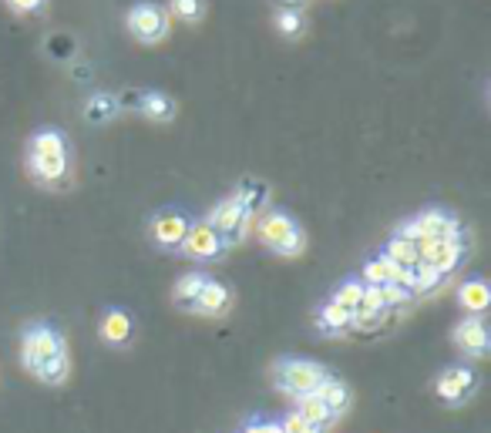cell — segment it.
Here are the masks:
<instances>
[{"label":"cell","mask_w":491,"mask_h":433,"mask_svg":"<svg viewBox=\"0 0 491 433\" xmlns=\"http://www.w3.org/2000/svg\"><path fill=\"white\" fill-rule=\"evenodd\" d=\"M31 175L44 185H58L68 175V141L61 131L44 128L31 138Z\"/></svg>","instance_id":"6da1fadb"},{"label":"cell","mask_w":491,"mask_h":433,"mask_svg":"<svg viewBox=\"0 0 491 433\" xmlns=\"http://www.w3.org/2000/svg\"><path fill=\"white\" fill-rule=\"evenodd\" d=\"M256 232L263 239V246H269L279 256H297L303 249V229L287 212H266L256 225Z\"/></svg>","instance_id":"7a4b0ae2"},{"label":"cell","mask_w":491,"mask_h":433,"mask_svg":"<svg viewBox=\"0 0 491 433\" xmlns=\"http://www.w3.org/2000/svg\"><path fill=\"white\" fill-rule=\"evenodd\" d=\"M326 376L330 373H326L320 363H313V360L287 356V360L276 363V383H279L283 393H289V397H307V393H313V390L324 383Z\"/></svg>","instance_id":"3957f363"},{"label":"cell","mask_w":491,"mask_h":433,"mask_svg":"<svg viewBox=\"0 0 491 433\" xmlns=\"http://www.w3.org/2000/svg\"><path fill=\"white\" fill-rule=\"evenodd\" d=\"M401 239L408 242H424V239H461V222H458L451 212L444 209H428L420 212L418 219H411L397 229Z\"/></svg>","instance_id":"277c9868"},{"label":"cell","mask_w":491,"mask_h":433,"mask_svg":"<svg viewBox=\"0 0 491 433\" xmlns=\"http://www.w3.org/2000/svg\"><path fill=\"white\" fill-rule=\"evenodd\" d=\"M250 222L252 219L246 215V209H242L232 195L219 202L216 209L209 212V219H205V225L219 235V242H222V246H240L242 239L250 235Z\"/></svg>","instance_id":"5b68a950"},{"label":"cell","mask_w":491,"mask_h":433,"mask_svg":"<svg viewBox=\"0 0 491 433\" xmlns=\"http://www.w3.org/2000/svg\"><path fill=\"white\" fill-rule=\"evenodd\" d=\"M54 353H64V336L51 323H37V326L24 329V343H21V360L27 370H34L37 363H44Z\"/></svg>","instance_id":"8992f818"},{"label":"cell","mask_w":491,"mask_h":433,"mask_svg":"<svg viewBox=\"0 0 491 433\" xmlns=\"http://www.w3.org/2000/svg\"><path fill=\"white\" fill-rule=\"evenodd\" d=\"M434 390H438V397H441L448 407H461V403H467V400L475 397L478 373H475V366H465V363L451 366V370H444V373L438 376Z\"/></svg>","instance_id":"52a82bcc"},{"label":"cell","mask_w":491,"mask_h":433,"mask_svg":"<svg viewBox=\"0 0 491 433\" xmlns=\"http://www.w3.org/2000/svg\"><path fill=\"white\" fill-rule=\"evenodd\" d=\"M418 252L424 266L448 276L451 269H458V262L465 256V246H461V239H424V242H418Z\"/></svg>","instance_id":"ba28073f"},{"label":"cell","mask_w":491,"mask_h":433,"mask_svg":"<svg viewBox=\"0 0 491 433\" xmlns=\"http://www.w3.org/2000/svg\"><path fill=\"white\" fill-rule=\"evenodd\" d=\"M128 31H132L138 41H145V44H156L158 37H165L168 31L165 11L156 7V4H138V7L128 11Z\"/></svg>","instance_id":"9c48e42d"},{"label":"cell","mask_w":491,"mask_h":433,"mask_svg":"<svg viewBox=\"0 0 491 433\" xmlns=\"http://www.w3.org/2000/svg\"><path fill=\"white\" fill-rule=\"evenodd\" d=\"M189 225L192 219L182 209H165L152 219V239H156L162 249H179L185 232H189Z\"/></svg>","instance_id":"30bf717a"},{"label":"cell","mask_w":491,"mask_h":433,"mask_svg":"<svg viewBox=\"0 0 491 433\" xmlns=\"http://www.w3.org/2000/svg\"><path fill=\"white\" fill-rule=\"evenodd\" d=\"M179 249L185 252V256H192V259H219L226 246L219 242V235L212 232V229H209L205 222H192Z\"/></svg>","instance_id":"8fae6325"},{"label":"cell","mask_w":491,"mask_h":433,"mask_svg":"<svg viewBox=\"0 0 491 433\" xmlns=\"http://www.w3.org/2000/svg\"><path fill=\"white\" fill-rule=\"evenodd\" d=\"M455 346L465 353V356H475V360L485 356L491 346L488 326H485L478 316H467L465 323H458L455 326Z\"/></svg>","instance_id":"7c38bea8"},{"label":"cell","mask_w":491,"mask_h":433,"mask_svg":"<svg viewBox=\"0 0 491 433\" xmlns=\"http://www.w3.org/2000/svg\"><path fill=\"white\" fill-rule=\"evenodd\" d=\"M229 303H232V293H229L222 282L209 279L203 286L199 299L192 303V313H203V316H222V313L229 309Z\"/></svg>","instance_id":"4fadbf2b"},{"label":"cell","mask_w":491,"mask_h":433,"mask_svg":"<svg viewBox=\"0 0 491 433\" xmlns=\"http://www.w3.org/2000/svg\"><path fill=\"white\" fill-rule=\"evenodd\" d=\"M316 329L326 333V336H340V333L354 329V313L330 299V303L320 306V313H316Z\"/></svg>","instance_id":"5bb4252c"},{"label":"cell","mask_w":491,"mask_h":433,"mask_svg":"<svg viewBox=\"0 0 491 433\" xmlns=\"http://www.w3.org/2000/svg\"><path fill=\"white\" fill-rule=\"evenodd\" d=\"M313 393L324 400V407L334 413V417L347 413V407H350V387L344 383V380H336V376H326L324 383L313 390Z\"/></svg>","instance_id":"9a60e30c"},{"label":"cell","mask_w":491,"mask_h":433,"mask_svg":"<svg viewBox=\"0 0 491 433\" xmlns=\"http://www.w3.org/2000/svg\"><path fill=\"white\" fill-rule=\"evenodd\" d=\"M232 199L240 202L242 209H246V215L252 219V215L269 202V188H266V182H260V178H246V182L232 192Z\"/></svg>","instance_id":"2e32d148"},{"label":"cell","mask_w":491,"mask_h":433,"mask_svg":"<svg viewBox=\"0 0 491 433\" xmlns=\"http://www.w3.org/2000/svg\"><path fill=\"white\" fill-rule=\"evenodd\" d=\"M101 336L111 346H125V343L132 340V319H128V313L125 309H111L109 316L101 319Z\"/></svg>","instance_id":"e0dca14e"},{"label":"cell","mask_w":491,"mask_h":433,"mask_svg":"<svg viewBox=\"0 0 491 433\" xmlns=\"http://www.w3.org/2000/svg\"><path fill=\"white\" fill-rule=\"evenodd\" d=\"M381 256H387L394 266H401V269H414V266L420 262L418 242H408V239H401V235H394V239L383 246Z\"/></svg>","instance_id":"ac0fdd59"},{"label":"cell","mask_w":491,"mask_h":433,"mask_svg":"<svg viewBox=\"0 0 491 433\" xmlns=\"http://www.w3.org/2000/svg\"><path fill=\"white\" fill-rule=\"evenodd\" d=\"M31 373H34L44 387H61V383L68 380V353H54L44 363H37Z\"/></svg>","instance_id":"d6986e66"},{"label":"cell","mask_w":491,"mask_h":433,"mask_svg":"<svg viewBox=\"0 0 491 433\" xmlns=\"http://www.w3.org/2000/svg\"><path fill=\"white\" fill-rule=\"evenodd\" d=\"M205 282H209V276H205V272H189V276H182V279L175 282V289H172V299H175V306H182V309H192V303L199 299V293H203Z\"/></svg>","instance_id":"ffe728a7"},{"label":"cell","mask_w":491,"mask_h":433,"mask_svg":"<svg viewBox=\"0 0 491 433\" xmlns=\"http://www.w3.org/2000/svg\"><path fill=\"white\" fill-rule=\"evenodd\" d=\"M300 400V407H297V413H300L303 420L310 423V427H316V430H324L326 423H334L336 417L324 407V400L316 397V393H307V397H297Z\"/></svg>","instance_id":"44dd1931"},{"label":"cell","mask_w":491,"mask_h":433,"mask_svg":"<svg viewBox=\"0 0 491 433\" xmlns=\"http://www.w3.org/2000/svg\"><path fill=\"white\" fill-rule=\"evenodd\" d=\"M135 105L142 108V115L156 118V121H168V118L175 115V105L168 101L165 94H158V91H145Z\"/></svg>","instance_id":"7402d4cb"},{"label":"cell","mask_w":491,"mask_h":433,"mask_svg":"<svg viewBox=\"0 0 491 433\" xmlns=\"http://www.w3.org/2000/svg\"><path fill=\"white\" fill-rule=\"evenodd\" d=\"M458 296H461V306H465V309H471L475 316H478L481 309H488V299H491L485 279H467Z\"/></svg>","instance_id":"603a6c76"},{"label":"cell","mask_w":491,"mask_h":433,"mask_svg":"<svg viewBox=\"0 0 491 433\" xmlns=\"http://www.w3.org/2000/svg\"><path fill=\"white\" fill-rule=\"evenodd\" d=\"M364 282L360 279H347V282H340L336 286V293H334V303L336 306H344V309H350V313H357L360 303H364Z\"/></svg>","instance_id":"cb8c5ba5"},{"label":"cell","mask_w":491,"mask_h":433,"mask_svg":"<svg viewBox=\"0 0 491 433\" xmlns=\"http://www.w3.org/2000/svg\"><path fill=\"white\" fill-rule=\"evenodd\" d=\"M441 272H434L431 266H424V262H418L414 266V296L418 293H431L434 286H441Z\"/></svg>","instance_id":"d4e9b609"},{"label":"cell","mask_w":491,"mask_h":433,"mask_svg":"<svg viewBox=\"0 0 491 433\" xmlns=\"http://www.w3.org/2000/svg\"><path fill=\"white\" fill-rule=\"evenodd\" d=\"M111 111H115V101H111L109 94H95V98L88 101V118H91V121H105Z\"/></svg>","instance_id":"484cf974"},{"label":"cell","mask_w":491,"mask_h":433,"mask_svg":"<svg viewBox=\"0 0 491 433\" xmlns=\"http://www.w3.org/2000/svg\"><path fill=\"white\" fill-rule=\"evenodd\" d=\"M172 14L182 21H199L203 17V0H172Z\"/></svg>","instance_id":"4316f807"},{"label":"cell","mask_w":491,"mask_h":433,"mask_svg":"<svg viewBox=\"0 0 491 433\" xmlns=\"http://www.w3.org/2000/svg\"><path fill=\"white\" fill-rule=\"evenodd\" d=\"M276 27H279V31H283V34H300L303 31V17L297 11H293V7H287V11L279 14V17H276Z\"/></svg>","instance_id":"83f0119b"},{"label":"cell","mask_w":491,"mask_h":433,"mask_svg":"<svg viewBox=\"0 0 491 433\" xmlns=\"http://www.w3.org/2000/svg\"><path fill=\"white\" fill-rule=\"evenodd\" d=\"M279 427H283V433H320L316 427H310V423L303 420L300 413L293 410V413H287L283 420H279Z\"/></svg>","instance_id":"f1b7e54d"},{"label":"cell","mask_w":491,"mask_h":433,"mask_svg":"<svg viewBox=\"0 0 491 433\" xmlns=\"http://www.w3.org/2000/svg\"><path fill=\"white\" fill-rule=\"evenodd\" d=\"M242 433H283V427H279V420H266V417H252L246 427H242Z\"/></svg>","instance_id":"f546056e"},{"label":"cell","mask_w":491,"mask_h":433,"mask_svg":"<svg viewBox=\"0 0 491 433\" xmlns=\"http://www.w3.org/2000/svg\"><path fill=\"white\" fill-rule=\"evenodd\" d=\"M11 7H17V11H41L44 0H11Z\"/></svg>","instance_id":"4dcf8cb0"},{"label":"cell","mask_w":491,"mask_h":433,"mask_svg":"<svg viewBox=\"0 0 491 433\" xmlns=\"http://www.w3.org/2000/svg\"><path fill=\"white\" fill-rule=\"evenodd\" d=\"M283 4H289V7H293V4H303V0H283Z\"/></svg>","instance_id":"1f68e13d"}]
</instances>
